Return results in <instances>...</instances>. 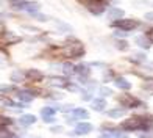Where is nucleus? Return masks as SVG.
<instances>
[{
  "mask_svg": "<svg viewBox=\"0 0 153 138\" xmlns=\"http://www.w3.org/2000/svg\"><path fill=\"white\" fill-rule=\"evenodd\" d=\"M153 122L152 118H144V116H134L122 122L123 130H147L149 126Z\"/></svg>",
  "mask_w": 153,
  "mask_h": 138,
  "instance_id": "f257e3e1",
  "label": "nucleus"
},
{
  "mask_svg": "<svg viewBox=\"0 0 153 138\" xmlns=\"http://www.w3.org/2000/svg\"><path fill=\"white\" fill-rule=\"evenodd\" d=\"M66 57H72V58H80L85 53V46L80 41H74V43H67L62 49Z\"/></svg>",
  "mask_w": 153,
  "mask_h": 138,
  "instance_id": "f03ea898",
  "label": "nucleus"
},
{
  "mask_svg": "<svg viewBox=\"0 0 153 138\" xmlns=\"http://www.w3.org/2000/svg\"><path fill=\"white\" fill-rule=\"evenodd\" d=\"M114 27H117V28H122L123 32H130L137 27V22L134 19H119V20H114L113 22Z\"/></svg>",
  "mask_w": 153,
  "mask_h": 138,
  "instance_id": "7ed1b4c3",
  "label": "nucleus"
},
{
  "mask_svg": "<svg viewBox=\"0 0 153 138\" xmlns=\"http://www.w3.org/2000/svg\"><path fill=\"white\" fill-rule=\"evenodd\" d=\"M89 132H92V124H89L86 121L76 124V127H75V134L76 135H86Z\"/></svg>",
  "mask_w": 153,
  "mask_h": 138,
  "instance_id": "20e7f679",
  "label": "nucleus"
},
{
  "mask_svg": "<svg viewBox=\"0 0 153 138\" xmlns=\"http://www.w3.org/2000/svg\"><path fill=\"white\" fill-rule=\"evenodd\" d=\"M88 10L92 13V14H102L105 11V3L102 2H92V3H88Z\"/></svg>",
  "mask_w": 153,
  "mask_h": 138,
  "instance_id": "39448f33",
  "label": "nucleus"
},
{
  "mask_svg": "<svg viewBox=\"0 0 153 138\" xmlns=\"http://www.w3.org/2000/svg\"><path fill=\"white\" fill-rule=\"evenodd\" d=\"M19 122H20V126H24V127L31 126V124L36 122V116L34 115H22L20 119H19Z\"/></svg>",
  "mask_w": 153,
  "mask_h": 138,
  "instance_id": "423d86ee",
  "label": "nucleus"
},
{
  "mask_svg": "<svg viewBox=\"0 0 153 138\" xmlns=\"http://www.w3.org/2000/svg\"><path fill=\"white\" fill-rule=\"evenodd\" d=\"M17 10L30 11L31 14H33V13H38V10H39V5H38V3H31V2H24V3L20 5V6H19Z\"/></svg>",
  "mask_w": 153,
  "mask_h": 138,
  "instance_id": "0eeeda50",
  "label": "nucleus"
},
{
  "mask_svg": "<svg viewBox=\"0 0 153 138\" xmlns=\"http://www.w3.org/2000/svg\"><path fill=\"white\" fill-rule=\"evenodd\" d=\"M123 10H120V8H109V11H108V17L109 19H114V20H119V19H122L123 17Z\"/></svg>",
  "mask_w": 153,
  "mask_h": 138,
  "instance_id": "6e6552de",
  "label": "nucleus"
},
{
  "mask_svg": "<svg viewBox=\"0 0 153 138\" xmlns=\"http://www.w3.org/2000/svg\"><path fill=\"white\" fill-rule=\"evenodd\" d=\"M17 99L20 100V102H25V104H28V102H31L33 99H34V94L31 93V91H19V94H17Z\"/></svg>",
  "mask_w": 153,
  "mask_h": 138,
  "instance_id": "1a4fd4ad",
  "label": "nucleus"
},
{
  "mask_svg": "<svg viewBox=\"0 0 153 138\" xmlns=\"http://www.w3.org/2000/svg\"><path fill=\"white\" fill-rule=\"evenodd\" d=\"M72 115H74L75 119H88L89 118V113L86 112L85 108H74Z\"/></svg>",
  "mask_w": 153,
  "mask_h": 138,
  "instance_id": "9d476101",
  "label": "nucleus"
},
{
  "mask_svg": "<svg viewBox=\"0 0 153 138\" xmlns=\"http://www.w3.org/2000/svg\"><path fill=\"white\" fill-rule=\"evenodd\" d=\"M114 83H116V86H117V88L125 89V91H128V89L131 88V83H130V82H128L127 79H123V77H117Z\"/></svg>",
  "mask_w": 153,
  "mask_h": 138,
  "instance_id": "9b49d317",
  "label": "nucleus"
},
{
  "mask_svg": "<svg viewBox=\"0 0 153 138\" xmlns=\"http://www.w3.org/2000/svg\"><path fill=\"white\" fill-rule=\"evenodd\" d=\"M75 72L80 75V77H88L89 74H91V69H89L88 64H78L75 68Z\"/></svg>",
  "mask_w": 153,
  "mask_h": 138,
  "instance_id": "f8f14e48",
  "label": "nucleus"
},
{
  "mask_svg": "<svg viewBox=\"0 0 153 138\" xmlns=\"http://www.w3.org/2000/svg\"><path fill=\"white\" fill-rule=\"evenodd\" d=\"M91 107H92V110H95V112H103L105 107H106V102L103 99H94L92 104H91Z\"/></svg>",
  "mask_w": 153,
  "mask_h": 138,
  "instance_id": "ddd939ff",
  "label": "nucleus"
},
{
  "mask_svg": "<svg viewBox=\"0 0 153 138\" xmlns=\"http://www.w3.org/2000/svg\"><path fill=\"white\" fill-rule=\"evenodd\" d=\"M136 44H139L142 49H149V47L152 46L150 44V39L147 38V34H144V36H137L136 38Z\"/></svg>",
  "mask_w": 153,
  "mask_h": 138,
  "instance_id": "4468645a",
  "label": "nucleus"
},
{
  "mask_svg": "<svg viewBox=\"0 0 153 138\" xmlns=\"http://www.w3.org/2000/svg\"><path fill=\"white\" fill-rule=\"evenodd\" d=\"M125 115V108H114V110H109L108 112V116L109 118H122V116Z\"/></svg>",
  "mask_w": 153,
  "mask_h": 138,
  "instance_id": "2eb2a0df",
  "label": "nucleus"
},
{
  "mask_svg": "<svg viewBox=\"0 0 153 138\" xmlns=\"http://www.w3.org/2000/svg\"><path fill=\"white\" fill-rule=\"evenodd\" d=\"M48 83L53 85V86H67V82H66L64 79H58V77L50 79V82H48Z\"/></svg>",
  "mask_w": 153,
  "mask_h": 138,
  "instance_id": "dca6fc26",
  "label": "nucleus"
},
{
  "mask_svg": "<svg viewBox=\"0 0 153 138\" xmlns=\"http://www.w3.org/2000/svg\"><path fill=\"white\" fill-rule=\"evenodd\" d=\"M41 115H42V118H50V116H55V108H52V107H45V108H42Z\"/></svg>",
  "mask_w": 153,
  "mask_h": 138,
  "instance_id": "f3484780",
  "label": "nucleus"
},
{
  "mask_svg": "<svg viewBox=\"0 0 153 138\" xmlns=\"http://www.w3.org/2000/svg\"><path fill=\"white\" fill-rule=\"evenodd\" d=\"M62 72H64L66 75H71L72 72H75V68L71 63H64L62 64Z\"/></svg>",
  "mask_w": 153,
  "mask_h": 138,
  "instance_id": "a211bd4d",
  "label": "nucleus"
},
{
  "mask_svg": "<svg viewBox=\"0 0 153 138\" xmlns=\"http://www.w3.org/2000/svg\"><path fill=\"white\" fill-rule=\"evenodd\" d=\"M22 79H24L22 71H14V72L11 74V80L13 82H22Z\"/></svg>",
  "mask_w": 153,
  "mask_h": 138,
  "instance_id": "6ab92c4d",
  "label": "nucleus"
},
{
  "mask_svg": "<svg viewBox=\"0 0 153 138\" xmlns=\"http://www.w3.org/2000/svg\"><path fill=\"white\" fill-rule=\"evenodd\" d=\"M27 75H28L30 79H34V80H41V79H42V74L38 72V71H33V69H30Z\"/></svg>",
  "mask_w": 153,
  "mask_h": 138,
  "instance_id": "aec40b11",
  "label": "nucleus"
},
{
  "mask_svg": "<svg viewBox=\"0 0 153 138\" xmlns=\"http://www.w3.org/2000/svg\"><path fill=\"white\" fill-rule=\"evenodd\" d=\"M100 94H102V96H105V98H108V96L113 94V91H111L109 88H106V86H102V88H100Z\"/></svg>",
  "mask_w": 153,
  "mask_h": 138,
  "instance_id": "412c9836",
  "label": "nucleus"
},
{
  "mask_svg": "<svg viewBox=\"0 0 153 138\" xmlns=\"http://www.w3.org/2000/svg\"><path fill=\"white\" fill-rule=\"evenodd\" d=\"M31 16H33L34 19L41 20V22H45V20H48V17H47V16H44V14H39V13H33Z\"/></svg>",
  "mask_w": 153,
  "mask_h": 138,
  "instance_id": "4be33fe9",
  "label": "nucleus"
},
{
  "mask_svg": "<svg viewBox=\"0 0 153 138\" xmlns=\"http://www.w3.org/2000/svg\"><path fill=\"white\" fill-rule=\"evenodd\" d=\"M24 2H25V0H11V5H13V8H16V10H17Z\"/></svg>",
  "mask_w": 153,
  "mask_h": 138,
  "instance_id": "5701e85b",
  "label": "nucleus"
},
{
  "mask_svg": "<svg viewBox=\"0 0 153 138\" xmlns=\"http://www.w3.org/2000/svg\"><path fill=\"white\" fill-rule=\"evenodd\" d=\"M0 138H11V134L8 132V130L2 129V130H0Z\"/></svg>",
  "mask_w": 153,
  "mask_h": 138,
  "instance_id": "b1692460",
  "label": "nucleus"
},
{
  "mask_svg": "<svg viewBox=\"0 0 153 138\" xmlns=\"http://www.w3.org/2000/svg\"><path fill=\"white\" fill-rule=\"evenodd\" d=\"M117 47H119V49H122V50H127V49H128V44L125 43V41H119V43H117Z\"/></svg>",
  "mask_w": 153,
  "mask_h": 138,
  "instance_id": "393cba45",
  "label": "nucleus"
},
{
  "mask_svg": "<svg viewBox=\"0 0 153 138\" xmlns=\"http://www.w3.org/2000/svg\"><path fill=\"white\" fill-rule=\"evenodd\" d=\"M144 86L147 88V89H153V79H152V80H145Z\"/></svg>",
  "mask_w": 153,
  "mask_h": 138,
  "instance_id": "a878e982",
  "label": "nucleus"
},
{
  "mask_svg": "<svg viewBox=\"0 0 153 138\" xmlns=\"http://www.w3.org/2000/svg\"><path fill=\"white\" fill-rule=\"evenodd\" d=\"M127 34H128V32H123V30H122V32H120V30H119V32H116V36H122V38H125Z\"/></svg>",
  "mask_w": 153,
  "mask_h": 138,
  "instance_id": "bb28decb",
  "label": "nucleus"
},
{
  "mask_svg": "<svg viewBox=\"0 0 153 138\" xmlns=\"http://www.w3.org/2000/svg\"><path fill=\"white\" fill-rule=\"evenodd\" d=\"M114 135H116V138H128L127 134H122V132H116Z\"/></svg>",
  "mask_w": 153,
  "mask_h": 138,
  "instance_id": "cd10ccee",
  "label": "nucleus"
},
{
  "mask_svg": "<svg viewBox=\"0 0 153 138\" xmlns=\"http://www.w3.org/2000/svg\"><path fill=\"white\" fill-rule=\"evenodd\" d=\"M52 132H53V134H59V132H62V127H61V126H59V127H58V126H56V127H52Z\"/></svg>",
  "mask_w": 153,
  "mask_h": 138,
  "instance_id": "c85d7f7f",
  "label": "nucleus"
},
{
  "mask_svg": "<svg viewBox=\"0 0 153 138\" xmlns=\"http://www.w3.org/2000/svg\"><path fill=\"white\" fill-rule=\"evenodd\" d=\"M81 99H83V100H89V99H91V93H83Z\"/></svg>",
  "mask_w": 153,
  "mask_h": 138,
  "instance_id": "c756f323",
  "label": "nucleus"
},
{
  "mask_svg": "<svg viewBox=\"0 0 153 138\" xmlns=\"http://www.w3.org/2000/svg\"><path fill=\"white\" fill-rule=\"evenodd\" d=\"M0 91H11V86H8V85H0Z\"/></svg>",
  "mask_w": 153,
  "mask_h": 138,
  "instance_id": "7c9ffc66",
  "label": "nucleus"
},
{
  "mask_svg": "<svg viewBox=\"0 0 153 138\" xmlns=\"http://www.w3.org/2000/svg\"><path fill=\"white\" fill-rule=\"evenodd\" d=\"M147 20H153V11H150V13H145V16H144Z\"/></svg>",
  "mask_w": 153,
  "mask_h": 138,
  "instance_id": "2f4dec72",
  "label": "nucleus"
},
{
  "mask_svg": "<svg viewBox=\"0 0 153 138\" xmlns=\"http://www.w3.org/2000/svg\"><path fill=\"white\" fill-rule=\"evenodd\" d=\"M44 122H48V124L55 122V116H50V118H44Z\"/></svg>",
  "mask_w": 153,
  "mask_h": 138,
  "instance_id": "473e14b6",
  "label": "nucleus"
},
{
  "mask_svg": "<svg viewBox=\"0 0 153 138\" xmlns=\"http://www.w3.org/2000/svg\"><path fill=\"white\" fill-rule=\"evenodd\" d=\"M149 39H150V43H153V30H150L149 32V36H147Z\"/></svg>",
  "mask_w": 153,
  "mask_h": 138,
  "instance_id": "72a5a7b5",
  "label": "nucleus"
},
{
  "mask_svg": "<svg viewBox=\"0 0 153 138\" xmlns=\"http://www.w3.org/2000/svg\"><path fill=\"white\" fill-rule=\"evenodd\" d=\"M83 2H86V3H92V2H97V0H83Z\"/></svg>",
  "mask_w": 153,
  "mask_h": 138,
  "instance_id": "f704fd0d",
  "label": "nucleus"
},
{
  "mask_svg": "<svg viewBox=\"0 0 153 138\" xmlns=\"http://www.w3.org/2000/svg\"><path fill=\"white\" fill-rule=\"evenodd\" d=\"M30 138H41V136H30Z\"/></svg>",
  "mask_w": 153,
  "mask_h": 138,
  "instance_id": "c9c22d12",
  "label": "nucleus"
}]
</instances>
